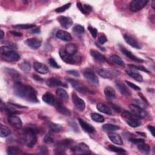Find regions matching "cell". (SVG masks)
<instances>
[{
  "label": "cell",
  "instance_id": "cell-1",
  "mask_svg": "<svg viewBox=\"0 0 155 155\" xmlns=\"http://www.w3.org/2000/svg\"><path fill=\"white\" fill-rule=\"evenodd\" d=\"M14 94L18 97L25 100L28 102L37 103V92L32 87L28 85H25L20 82H16L13 86Z\"/></svg>",
  "mask_w": 155,
  "mask_h": 155
},
{
  "label": "cell",
  "instance_id": "cell-2",
  "mask_svg": "<svg viewBox=\"0 0 155 155\" xmlns=\"http://www.w3.org/2000/svg\"><path fill=\"white\" fill-rule=\"evenodd\" d=\"M38 130L33 127H27L23 130V141L29 148H33L37 142Z\"/></svg>",
  "mask_w": 155,
  "mask_h": 155
},
{
  "label": "cell",
  "instance_id": "cell-3",
  "mask_svg": "<svg viewBox=\"0 0 155 155\" xmlns=\"http://www.w3.org/2000/svg\"><path fill=\"white\" fill-rule=\"evenodd\" d=\"M0 55L1 58L7 62H16L20 58L19 54L9 46L1 47Z\"/></svg>",
  "mask_w": 155,
  "mask_h": 155
},
{
  "label": "cell",
  "instance_id": "cell-4",
  "mask_svg": "<svg viewBox=\"0 0 155 155\" xmlns=\"http://www.w3.org/2000/svg\"><path fill=\"white\" fill-rule=\"evenodd\" d=\"M59 55L62 60L67 64H75L81 63V58L80 56L68 55L64 52V50H61L59 51Z\"/></svg>",
  "mask_w": 155,
  "mask_h": 155
},
{
  "label": "cell",
  "instance_id": "cell-5",
  "mask_svg": "<svg viewBox=\"0 0 155 155\" xmlns=\"http://www.w3.org/2000/svg\"><path fill=\"white\" fill-rule=\"evenodd\" d=\"M148 3L147 0H133L129 5V10L132 12H136L143 9Z\"/></svg>",
  "mask_w": 155,
  "mask_h": 155
},
{
  "label": "cell",
  "instance_id": "cell-6",
  "mask_svg": "<svg viewBox=\"0 0 155 155\" xmlns=\"http://www.w3.org/2000/svg\"><path fill=\"white\" fill-rule=\"evenodd\" d=\"M97 73L100 76L104 79H112L114 77L119 75V73H118L115 70L106 69H100L97 70Z\"/></svg>",
  "mask_w": 155,
  "mask_h": 155
},
{
  "label": "cell",
  "instance_id": "cell-7",
  "mask_svg": "<svg viewBox=\"0 0 155 155\" xmlns=\"http://www.w3.org/2000/svg\"><path fill=\"white\" fill-rule=\"evenodd\" d=\"M129 107L132 111V112L135 114L136 116H137L139 119L141 118H145L147 116V112L144 110L142 107L134 104H132L129 106Z\"/></svg>",
  "mask_w": 155,
  "mask_h": 155
},
{
  "label": "cell",
  "instance_id": "cell-8",
  "mask_svg": "<svg viewBox=\"0 0 155 155\" xmlns=\"http://www.w3.org/2000/svg\"><path fill=\"white\" fill-rule=\"evenodd\" d=\"M8 121L10 125L16 129H21L22 127L21 119L16 115H10L8 116Z\"/></svg>",
  "mask_w": 155,
  "mask_h": 155
},
{
  "label": "cell",
  "instance_id": "cell-9",
  "mask_svg": "<svg viewBox=\"0 0 155 155\" xmlns=\"http://www.w3.org/2000/svg\"><path fill=\"white\" fill-rule=\"evenodd\" d=\"M84 76L86 79L93 84L98 85L99 84V79L96 74L90 69H86L84 72Z\"/></svg>",
  "mask_w": 155,
  "mask_h": 155
},
{
  "label": "cell",
  "instance_id": "cell-10",
  "mask_svg": "<svg viewBox=\"0 0 155 155\" xmlns=\"http://www.w3.org/2000/svg\"><path fill=\"white\" fill-rule=\"evenodd\" d=\"M67 81L70 82L72 86L79 93H88L89 91L88 88L82 84L80 83L79 81L73 79H67Z\"/></svg>",
  "mask_w": 155,
  "mask_h": 155
},
{
  "label": "cell",
  "instance_id": "cell-11",
  "mask_svg": "<svg viewBox=\"0 0 155 155\" xmlns=\"http://www.w3.org/2000/svg\"><path fill=\"white\" fill-rule=\"evenodd\" d=\"M72 151L78 154H90L91 153L90 148L87 145L84 143H80L72 148Z\"/></svg>",
  "mask_w": 155,
  "mask_h": 155
},
{
  "label": "cell",
  "instance_id": "cell-12",
  "mask_svg": "<svg viewBox=\"0 0 155 155\" xmlns=\"http://www.w3.org/2000/svg\"><path fill=\"white\" fill-rule=\"evenodd\" d=\"M72 101L75 106L80 111H84L85 108V104L84 100L81 99L76 94H72Z\"/></svg>",
  "mask_w": 155,
  "mask_h": 155
},
{
  "label": "cell",
  "instance_id": "cell-13",
  "mask_svg": "<svg viewBox=\"0 0 155 155\" xmlns=\"http://www.w3.org/2000/svg\"><path fill=\"white\" fill-rule=\"evenodd\" d=\"M115 85L121 94H122L123 95H124L126 97L131 96L132 94H131L130 91L127 87V86L122 82H121L120 81H116Z\"/></svg>",
  "mask_w": 155,
  "mask_h": 155
},
{
  "label": "cell",
  "instance_id": "cell-14",
  "mask_svg": "<svg viewBox=\"0 0 155 155\" xmlns=\"http://www.w3.org/2000/svg\"><path fill=\"white\" fill-rule=\"evenodd\" d=\"M46 84L47 86L50 87H63L67 88V85L64 82L60 81L59 79L56 78H51L50 79L47 81Z\"/></svg>",
  "mask_w": 155,
  "mask_h": 155
},
{
  "label": "cell",
  "instance_id": "cell-15",
  "mask_svg": "<svg viewBox=\"0 0 155 155\" xmlns=\"http://www.w3.org/2000/svg\"><path fill=\"white\" fill-rule=\"evenodd\" d=\"M124 39L125 41L130 46H132L133 48L137 49H140L141 48V45L139 44L138 41L135 39L132 36L128 35V34H125L124 35Z\"/></svg>",
  "mask_w": 155,
  "mask_h": 155
},
{
  "label": "cell",
  "instance_id": "cell-16",
  "mask_svg": "<svg viewBox=\"0 0 155 155\" xmlns=\"http://www.w3.org/2000/svg\"><path fill=\"white\" fill-rule=\"evenodd\" d=\"M58 20L59 24H61V25L65 28H69L73 24V21L69 17H67V16H61L58 17Z\"/></svg>",
  "mask_w": 155,
  "mask_h": 155
},
{
  "label": "cell",
  "instance_id": "cell-17",
  "mask_svg": "<svg viewBox=\"0 0 155 155\" xmlns=\"http://www.w3.org/2000/svg\"><path fill=\"white\" fill-rule=\"evenodd\" d=\"M78 122L81 127L82 128V129L87 133H94L95 132V128L93 127L90 124L86 122L85 121L82 120L81 118H78Z\"/></svg>",
  "mask_w": 155,
  "mask_h": 155
},
{
  "label": "cell",
  "instance_id": "cell-18",
  "mask_svg": "<svg viewBox=\"0 0 155 155\" xmlns=\"http://www.w3.org/2000/svg\"><path fill=\"white\" fill-rule=\"evenodd\" d=\"M25 44L32 49H38L41 46V41L37 38H30L25 41Z\"/></svg>",
  "mask_w": 155,
  "mask_h": 155
},
{
  "label": "cell",
  "instance_id": "cell-19",
  "mask_svg": "<svg viewBox=\"0 0 155 155\" xmlns=\"http://www.w3.org/2000/svg\"><path fill=\"white\" fill-rule=\"evenodd\" d=\"M56 37L64 41H70L72 39L70 34L64 30H58L56 34Z\"/></svg>",
  "mask_w": 155,
  "mask_h": 155
},
{
  "label": "cell",
  "instance_id": "cell-20",
  "mask_svg": "<svg viewBox=\"0 0 155 155\" xmlns=\"http://www.w3.org/2000/svg\"><path fill=\"white\" fill-rule=\"evenodd\" d=\"M34 69L41 74H47L49 72L48 67L44 64L39 62H35L34 64Z\"/></svg>",
  "mask_w": 155,
  "mask_h": 155
},
{
  "label": "cell",
  "instance_id": "cell-21",
  "mask_svg": "<svg viewBox=\"0 0 155 155\" xmlns=\"http://www.w3.org/2000/svg\"><path fill=\"white\" fill-rule=\"evenodd\" d=\"M54 106H55L58 112H59L60 113L66 115V116H70L71 115L70 111L61 103L56 101Z\"/></svg>",
  "mask_w": 155,
  "mask_h": 155
},
{
  "label": "cell",
  "instance_id": "cell-22",
  "mask_svg": "<svg viewBox=\"0 0 155 155\" xmlns=\"http://www.w3.org/2000/svg\"><path fill=\"white\" fill-rule=\"evenodd\" d=\"M42 100L44 103L51 106H54L56 103V100L55 98V97L49 91L46 92V94L43 96Z\"/></svg>",
  "mask_w": 155,
  "mask_h": 155
},
{
  "label": "cell",
  "instance_id": "cell-23",
  "mask_svg": "<svg viewBox=\"0 0 155 155\" xmlns=\"http://www.w3.org/2000/svg\"><path fill=\"white\" fill-rule=\"evenodd\" d=\"M121 52H122V53L126 55V56H127L129 58H130V59L136 61V62H139V63H142V62H144V60L136 56L135 55H134L131 52H130L129 50H128L127 49H125V48H121Z\"/></svg>",
  "mask_w": 155,
  "mask_h": 155
},
{
  "label": "cell",
  "instance_id": "cell-24",
  "mask_svg": "<svg viewBox=\"0 0 155 155\" xmlns=\"http://www.w3.org/2000/svg\"><path fill=\"white\" fill-rule=\"evenodd\" d=\"M90 55L93 57V58H94L97 62H100V63H104V62H105L106 61V57L97 50H91Z\"/></svg>",
  "mask_w": 155,
  "mask_h": 155
},
{
  "label": "cell",
  "instance_id": "cell-25",
  "mask_svg": "<svg viewBox=\"0 0 155 155\" xmlns=\"http://www.w3.org/2000/svg\"><path fill=\"white\" fill-rule=\"evenodd\" d=\"M108 137L110 139V140L115 144H117V145L123 144V141L121 137L117 133H108Z\"/></svg>",
  "mask_w": 155,
  "mask_h": 155
},
{
  "label": "cell",
  "instance_id": "cell-26",
  "mask_svg": "<svg viewBox=\"0 0 155 155\" xmlns=\"http://www.w3.org/2000/svg\"><path fill=\"white\" fill-rule=\"evenodd\" d=\"M126 72L128 75H129L130 77H132L133 79L138 82H142L143 81V78L142 75L137 72H135L131 69H127L126 70Z\"/></svg>",
  "mask_w": 155,
  "mask_h": 155
},
{
  "label": "cell",
  "instance_id": "cell-27",
  "mask_svg": "<svg viewBox=\"0 0 155 155\" xmlns=\"http://www.w3.org/2000/svg\"><path fill=\"white\" fill-rule=\"evenodd\" d=\"M64 50L68 55H75V54L78 52V47L75 44L72 43L68 44L66 45Z\"/></svg>",
  "mask_w": 155,
  "mask_h": 155
},
{
  "label": "cell",
  "instance_id": "cell-28",
  "mask_svg": "<svg viewBox=\"0 0 155 155\" xmlns=\"http://www.w3.org/2000/svg\"><path fill=\"white\" fill-rule=\"evenodd\" d=\"M97 109L104 113V114H106V115H113V112H112V110L108 107L106 105H105L104 104H103V103H98L97 105Z\"/></svg>",
  "mask_w": 155,
  "mask_h": 155
},
{
  "label": "cell",
  "instance_id": "cell-29",
  "mask_svg": "<svg viewBox=\"0 0 155 155\" xmlns=\"http://www.w3.org/2000/svg\"><path fill=\"white\" fill-rule=\"evenodd\" d=\"M77 7L79 9V10L84 14H88L92 10L91 7L88 4H82L81 3H77Z\"/></svg>",
  "mask_w": 155,
  "mask_h": 155
},
{
  "label": "cell",
  "instance_id": "cell-30",
  "mask_svg": "<svg viewBox=\"0 0 155 155\" xmlns=\"http://www.w3.org/2000/svg\"><path fill=\"white\" fill-rule=\"evenodd\" d=\"M104 94L107 99L112 100L115 98L116 92L113 88L110 86H107L104 88Z\"/></svg>",
  "mask_w": 155,
  "mask_h": 155
},
{
  "label": "cell",
  "instance_id": "cell-31",
  "mask_svg": "<svg viewBox=\"0 0 155 155\" xmlns=\"http://www.w3.org/2000/svg\"><path fill=\"white\" fill-rule=\"evenodd\" d=\"M56 95L58 96V97L64 101H66L69 99V95L67 93V91L63 89V88H58L56 90Z\"/></svg>",
  "mask_w": 155,
  "mask_h": 155
},
{
  "label": "cell",
  "instance_id": "cell-32",
  "mask_svg": "<svg viewBox=\"0 0 155 155\" xmlns=\"http://www.w3.org/2000/svg\"><path fill=\"white\" fill-rule=\"evenodd\" d=\"M48 127L51 132H54V133L60 132L63 129L61 125L58 124L53 123V122H49V123Z\"/></svg>",
  "mask_w": 155,
  "mask_h": 155
},
{
  "label": "cell",
  "instance_id": "cell-33",
  "mask_svg": "<svg viewBox=\"0 0 155 155\" xmlns=\"http://www.w3.org/2000/svg\"><path fill=\"white\" fill-rule=\"evenodd\" d=\"M7 153L9 155H16V154H21L23 153L22 150L16 146H12L8 147L7 150Z\"/></svg>",
  "mask_w": 155,
  "mask_h": 155
},
{
  "label": "cell",
  "instance_id": "cell-34",
  "mask_svg": "<svg viewBox=\"0 0 155 155\" xmlns=\"http://www.w3.org/2000/svg\"><path fill=\"white\" fill-rule=\"evenodd\" d=\"M110 59L115 64H117V65H118L121 67H125L124 62V61L118 55H112L110 58Z\"/></svg>",
  "mask_w": 155,
  "mask_h": 155
},
{
  "label": "cell",
  "instance_id": "cell-35",
  "mask_svg": "<svg viewBox=\"0 0 155 155\" xmlns=\"http://www.w3.org/2000/svg\"><path fill=\"white\" fill-rule=\"evenodd\" d=\"M0 128H1V131H0V136H1V138L7 137L11 134V130L8 127H7L3 124H1V127H0Z\"/></svg>",
  "mask_w": 155,
  "mask_h": 155
},
{
  "label": "cell",
  "instance_id": "cell-36",
  "mask_svg": "<svg viewBox=\"0 0 155 155\" xmlns=\"http://www.w3.org/2000/svg\"><path fill=\"white\" fill-rule=\"evenodd\" d=\"M138 148L140 152L144 153V154H148L150 151V147L149 145L147 144H145L144 142L138 144Z\"/></svg>",
  "mask_w": 155,
  "mask_h": 155
},
{
  "label": "cell",
  "instance_id": "cell-37",
  "mask_svg": "<svg viewBox=\"0 0 155 155\" xmlns=\"http://www.w3.org/2000/svg\"><path fill=\"white\" fill-rule=\"evenodd\" d=\"M125 120H126V121L127 122L128 124L133 128L138 127L141 124V122H139V119H138L131 118V119H125Z\"/></svg>",
  "mask_w": 155,
  "mask_h": 155
},
{
  "label": "cell",
  "instance_id": "cell-38",
  "mask_svg": "<svg viewBox=\"0 0 155 155\" xmlns=\"http://www.w3.org/2000/svg\"><path fill=\"white\" fill-rule=\"evenodd\" d=\"M108 149L112 151H113L115 153H119V154H124L126 153V151L121 148V147H116L115 145H110L108 147Z\"/></svg>",
  "mask_w": 155,
  "mask_h": 155
},
{
  "label": "cell",
  "instance_id": "cell-39",
  "mask_svg": "<svg viewBox=\"0 0 155 155\" xmlns=\"http://www.w3.org/2000/svg\"><path fill=\"white\" fill-rule=\"evenodd\" d=\"M91 118L92 120L97 122H104V118L100 114L97 113H92L91 114Z\"/></svg>",
  "mask_w": 155,
  "mask_h": 155
},
{
  "label": "cell",
  "instance_id": "cell-40",
  "mask_svg": "<svg viewBox=\"0 0 155 155\" xmlns=\"http://www.w3.org/2000/svg\"><path fill=\"white\" fill-rule=\"evenodd\" d=\"M72 143V141L70 139H64V140H62L61 141H59V142L57 143V144L56 145V146H59V147H61L62 148H67V147H69V146L71 145Z\"/></svg>",
  "mask_w": 155,
  "mask_h": 155
},
{
  "label": "cell",
  "instance_id": "cell-41",
  "mask_svg": "<svg viewBox=\"0 0 155 155\" xmlns=\"http://www.w3.org/2000/svg\"><path fill=\"white\" fill-rule=\"evenodd\" d=\"M103 129L106 132H113L119 130V127L113 124H106L103 126Z\"/></svg>",
  "mask_w": 155,
  "mask_h": 155
},
{
  "label": "cell",
  "instance_id": "cell-42",
  "mask_svg": "<svg viewBox=\"0 0 155 155\" xmlns=\"http://www.w3.org/2000/svg\"><path fill=\"white\" fill-rule=\"evenodd\" d=\"M13 27L18 28L22 30H27L29 28H32L35 27V24H17L16 25H13Z\"/></svg>",
  "mask_w": 155,
  "mask_h": 155
},
{
  "label": "cell",
  "instance_id": "cell-43",
  "mask_svg": "<svg viewBox=\"0 0 155 155\" xmlns=\"http://www.w3.org/2000/svg\"><path fill=\"white\" fill-rule=\"evenodd\" d=\"M19 68L24 72H29L31 69V65L27 61H24L19 64Z\"/></svg>",
  "mask_w": 155,
  "mask_h": 155
},
{
  "label": "cell",
  "instance_id": "cell-44",
  "mask_svg": "<svg viewBox=\"0 0 155 155\" xmlns=\"http://www.w3.org/2000/svg\"><path fill=\"white\" fill-rule=\"evenodd\" d=\"M84 27L81 25H76L73 28V32L76 34H82L84 32Z\"/></svg>",
  "mask_w": 155,
  "mask_h": 155
},
{
  "label": "cell",
  "instance_id": "cell-45",
  "mask_svg": "<svg viewBox=\"0 0 155 155\" xmlns=\"http://www.w3.org/2000/svg\"><path fill=\"white\" fill-rule=\"evenodd\" d=\"M71 6V3H67L65 5L62 6L57 9H55V12L57 13H62V12H65L66 10H67L68 9H69V7Z\"/></svg>",
  "mask_w": 155,
  "mask_h": 155
},
{
  "label": "cell",
  "instance_id": "cell-46",
  "mask_svg": "<svg viewBox=\"0 0 155 155\" xmlns=\"http://www.w3.org/2000/svg\"><path fill=\"white\" fill-rule=\"evenodd\" d=\"M6 72L9 75L12 76L13 78H15L19 77V76L18 72L16 70H14L13 69H6Z\"/></svg>",
  "mask_w": 155,
  "mask_h": 155
},
{
  "label": "cell",
  "instance_id": "cell-47",
  "mask_svg": "<svg viewBox=\"0 0 155 155\" xmlns=\"http://www.w3.org/2000/svg\"><path fill=\"white\" fill-rule=\"evenodd\" d=\"M88 29L89 30V32H90L91 36L93 37V38H96L97 34H98V30L96 28L92 27V26H88Z\"/></svg>",
  "mask_w": 155,
  "mask_h": 155
},
{
  "label": "cell",
  "instance_id": "cell-48",
  "mask_svg": "<svg viewBox=\"0 0 155 155\" xmlns=\"http://www.w3.org/2000/svg\"><path fill=\"white\" fill-rule=\"evenodd\" d=\"M43 141L46 143V144H52L54 142V139L53 138V137L50 134H47L44 139H43Z\"/></svg>",
  "mask_w": 155,
  "mask_h": 155
},
{
  "label": "cell",
  "instance_id": "cell-49",
  "mask_svg": "<svg viewBox=\"0 0 155 155\" xmlns=\"http://www.w3.org/2000/svg\"><path fill=\"white\" fill-rule=\"evenodd\" d=\"M38 153L40 154H48L49 149L46 146H41L38 148Z\"/></svg>",
  "mask_w": 155,
  "mask_h": 155
},
{
  "label": "cell",
  "instance_id": "cell-50",
  "mask_svg": "<svg viewBox=\"0 0 155 155\" xmlns=\"http://www.w3.org/2000/svg\"><path fill=\"white\" fill-rule=\"evenodd\" d=\"M49 64L52 67H53L55 69H60V67H61L58 64V63H56V61L53 58H50L49 59Z\"/></svg>",
  "mask_w": 155,
  "mask_h": 155
},
{
  "label": "cell",
  "instance_id": "cell-51",
  "mask_svg": "<svg viewBox=\"0 0 155 155\" xmlns=\"http://www.w3.org/2000/svg\"><path fill=\"white\" fill-rule=\"evenodd\" d=\"M66 149L62 148L59 146H56L55 149V154H65Z\"/></svg>",
  "mask_w": 155,
  "mask_h": 155
},
{
  "label": "cell",
  "instance_id": "cell-52",
  "mask_svg": "<svg viewBox=\"0 0 155 155\" xmlns=\"http://www.w3.org/2000/svg\"><path fill=\"white\" fill-rule=\"evenodd\" d=\"M129 67H131L132 68H133V69H138V70H141V71H144V72H145L147 73H149V71L144 66H135V65H132V64H130L129 65Z\"/></svg>",
  "mask_w": 155,
  "mask_h": 155
},
{
  "label": "cell",
  "instance_id": "cell-53",
  "mask_svg": "<svg viewBox=\"0 0 155 155\" xmlns=\"http://www.w3.org/2000/svg\"><path fill=\"white\" fill-rule=\"evenodd\" d=\"M126 82L128 85V86H129L131 88H132V89H133L135 90H137V91H140L141 90V88L139 86L136 85V84H133V83H132L131 82H129L128 81H126Z\"/></svg>",
  "mask_w": 155,
  "mask_h": 155
},
{
  "label": "cell",
  "instance_id": "cell-54",
  "mask_svg": "<svg viewBox=\"0 0 155 155\" xmlns=\"http://www.w3.org/2000/svg\"><path fill=\"white\" fill-rule=\"evenodd\" d=\"M130 141L132 142V143L135 144H139L142 142H144V140L143 139H140V138H130Z\"/></svg>",
  "mask_w": 155,
  "mask_h": 155
},
{
  "label": "cell",
  "instance_id": "cell-55",
  "mask_svg": "<svg viewBox=\"0 0 155 155\" xmlns=\"http://www.w3.org/2000/svg\"><path fill=\"white\" fill-rule=\"evenodd\" d=\"M107 41V38L106 37V36L104 34H103L102 35H101L99 38H98V43L100 44H105L106 42Z\"/></svg>",
  "mask_w": 155,
  "mask_h": 155
},
{
  "label": "cell",
  "instance_id": "cell-56",
  "mask_svg": "<svg viewBox=\"0 0 155 155\" xmlns=\"http://www.w3.org/2000/svg\"><path fill=\"white\" fill-rule=\"evenodd\" d=\"M148 129L149 130V131L151 132L152 136L153 137L155 136V135H154V132H155V129H154V126H148L147 127Z\"/></svg>",
  "mask_w": 155,
  "mask_h": 155
},
{
  "label": "cell",
  "instance_id": "cell-57",
  "mask_svg": "<svg viewBox=\"0 0 155 155\" xmlns=\"http://www.w3.org/2000/svg\"><path fill=\"white\" fill-rule=\"evenodd\" d=\"M33 78H34V79H35V81H38V82H43V78H41L40 76H39L37 75H33Z\"/></svg>",
  "mask_w": 155,
  "mask_h": 155
},
{
  "label": "cell",
  "instance_id": "cell-58",
  "mask_svg": "<svg viewBox=\"0 0 155 155\" xmlns=\"http://www.w3.org/2000/svg\"><path fill=\"white\" fill-rule=\"evenodd\" d=\"M67 73H69L71 75H73L74 76H79V74L78 72L76 71V70H69V71H67Z\"/></svg>",
  "mask_w": 155,
  "mask_h": 155
},
{
  "label": "cell",
  "instance_id": "cell-59",
  "mask_svg": "<svg viewBox=\"0 0 155 155\" xmlns=\"http://www.w3.org/2000/svg\"><path fill=\"white\" fill-rule=\"evenodd\" d=\"M10 34H12L13 36L18 37H20L22 36V34L21 33L16 32V31H10Z\"/></svg>",
  "mask_w": 155,
  "mask_h": 155
},
{
  "label": "cell",
  "instance_id": "cell-60",
  "mask_svg": "<svg viewBox=\"0 0 155 155\" xmlns=\"http://www.w3.org/2000/svg\"><path fill=\"white\" fill-rule=\"evenodd\" d=\"M32 34H39V33H40V28H35V29H34L32 31V32H31Z\"/></svg>",
  "mask_w": 155,
  "mask_h": 155
},
{
  "label": "cell",
  "instance_id": "cell-61",
  "mask_svg": "<svg viewBox=\"0 0 155 155\" xmlns=\"http://www.w3.org/2000/svg\"><path fill=\"white\" fill-rule=\"evenodd\" d=\"M4 36V32H3V30H1V40H3Z\"/></svg>",
  "mask_w": 155,
  "mask_h": 155
},
{
  "label": "cell",
  "instance_id": "cell-62",
  "mask_svg": "<svg viewBox=\"0 0 155 155\" xmlns=\"http://www.w3.org/2000/svg\"><path fill=\"white\" fill-rule=\"evenodd\" d=\"M137 133L139 134V135H141L142 136H144V137L146 136V134L144 133H142V132H137Z\"/></svg>",
  "mask_w": 155,
  "mask_h": 155
},
{
  "label": "cell",
  "instance_id": "cell-63",
  "mask_svg": "<svg viewBox=\"0 0 155 155\" xmlns=\"http://www.w3.org/2000/svg\"><path fill=\"white\" fill-rule=\"evenodd\" d=\"M154 4H155V1H152V4H151V6H152V8L153 9H154Z\"/></svg>",
  "mask_w": 155,
  "mask_h": 155
}]
</instances>
